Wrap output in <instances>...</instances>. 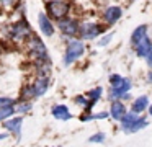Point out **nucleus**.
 <instances>
[{"mask_svg": "<svg viewBox=\"0 0 152 147\" xmlns=\"http://www.w3.org/2000/svg\"><path fill=\"white\" fill-rule=\"evenodd\" d=\"M69 3H66L64 0H53L48 2V13L56 20H62L69 13Z\"/></svg>", "mask_w": 152, "mask_h": 147, "instance_id": "obj_3", "label": "nucleus"}, {"mask_svg": "<svg viewBox=\"0 0 152 147\" xmlns=\"http://www.w3.org/2000/svg\"><path fill=\"white\" fill-rule=\"evenodd\" d=\"M38 23H39V28L43 31L44 36H53L54 34V26L51 23V20L48 18L46 13H39L38 15Z\"/></svg>", "mask_w": 152, "mask_h": 147, "instance_id": "obj_12", "label": "nucleus"}, {"mask_svg": "<svg viewBox=\"0 0 152 147\" xmlns=\"http://www.w3.org/2000/svg\"><path fill=\"white\" fill-rule=\"evenodd\" d=\"M149 126V121L145 119V118H142V116H139L137 119H136V123L132 124L131 127L128 129V132L126 134H131V132H137V131H141V129H144V127H147Z\"/></svg>", "mask_w": 152, "mask_h": 147, "instance_id": "obj_18", "label": "nucleus"}, {"mask_svg": "<svg viewBox=\"0 0 152 147\" xmlns=\"http://www.w3.org/2000/svg\"><path fill=\"white\" fill-rule=\"evenodd\" d=\"M126 114V106H124V103L123 101H119V100H113V103H111V108H110V116L113 118V119H121L123 116Z\"/></svg>", "mask_w": 152, "mask_h": 147, "instance_id": "obj_14", "label": "nucleus"}, {"mask_svg": "<svg viewBox=\"0 0 152 147\" xmlns=\"http://www.w3.org/2000/svg\"><path fill=\"white\" fill-rule=\"evenodd\" d=\"M51 113H53V116L56 118V119H61V121H69L70 118H72V114H70L69 108H67L66 105H54V106L51 108Z\"/></svg>", "mask_w": 152, "mask_h": 147, "instance_id": "obj_13", "label": "nucleus"}, {"mask_svg": "<svg viewBox=\"0 0 152 147\" xmlns=\"http://www.w3.org/2000/svg\"><path fill=\"white\" fill-rule=\"evenodd\" d=\"M145 59H147V65H149V67L152 69V52H151V54H149V56H147V57H145Z\"/></svg>", "mask_w": 152, "mask_h": 147, "instance_id": "obj_27", "label": "nucleus"}, {"mask_svg": "<svg viewBox=\"0 0 152 147\" xmlns=\"http://www.w3.org/2000/svg\"><path fill=\"white\" fill-rule=\"evenodd\" d=\"M21 124H23V118H20V116H12V118H8V119H5L4 121V127L8 131V132H13V134H20V131H21Z\"/></svg>", "mask_w": 152, "mask_h": 147, "instance_id": "obj_9", "label": "nucleus"}, {"mask_svg": "<svg viewBox=\"0 0 152 147\" xmlns=\"http://www.w3.org/2000/svg\"><path fill=\"white\" fill-rule=\"evenodd\" d=\"M137 118H139V113H136V111L128 113V111H126V114L121 118V119H119V121H121V129L124 131V132H128V129L136 123V119H137Z\"/></svg>", "mask_w": 152, "mask_h": 147, "instance_id": "obj_15", "label": "nucleus"}, {"mask_svg": "<svg viewBox=\"0 0 152 147\" xmlns=\"http://www.w3.org/2000/svg\"><path fill=\"white\" fill-rule=\"evenodd\" d=\"M110 83H111V88H110V97L113 100H119L123 98L126 93H129V90L132 88L131 78L128 77H121L118 74H111L110 75Z\"/></svg>", "mask_w": 152, "mask_h": 147, "instance_id": "obj_1", "label": "nucleus"}, {"mask_svg": "<svg viewBox=\"0 0 152 147\" xmlns=\"http://www.w3.org/2000/svg\"><path fill=\"white\" fill-rule=\"evenodd\" d=\"M59 29L62 31V34L67 36V38H74L75 34L80 33V26H79V23H77V20H74V18L59 20Z\"/></svg>", "mask_w": 152, "mask_h": 147, "instance_id": "obj_7", "label": "nucleus"}, {"mask_svg": "<svg viewBox=\"0 0 152 147\" xmlns=\"http://www.w3.org/2000/svg\"><path fill=\"white\" fill-rule=\"evenodd\" d=\"M145 36H147V25H141V26H137V28L132 31V34H131V42L132 44H137L141 39H144Z\"/></svg>", "mask_w": 152, "mask_h": 147, "instance_id": "obj_17", "label": "nucleus"}, {"mask_svg": "<svg viewBox=\"0 0 152 147\" xmlns=\"http://www.w3.org/2000/svg\"><path fill=\"white\" fill-rule=\"evenodd\" d=\"M0 3H2L5 8H12V7L17 3V0H0Z\"/></svg>", "mask_w": 152, "mask_h": 147, "instance_id": "obj_26", "label": "nucleus"}, {"mask_svg": "<svg viewBox=\"0 0 152 147\" xmlns=\"http://www.w3.org/2000/svg\"><path fill=\"white\" fill-rule=\"evenodd\" d=\"M90 142H103L105 140V134L103 132H98V134H93L92 137H90Z\"/></svg>", "mask_w": 152, "mask_h": 147, "instance_id": "obj_23", "label": "nucleus"}, {"mask_svg": "<svg viewBox=\"0 0 152 147\" xmlns=\"http://www.w3.org/2000/svg\"><path fill=\"white\" fill-rule=\"evenodd\" d=\"M28 49H30V52L34 56V59L49 57V56H48V51H46V46H44V42L41 41L39 36L31 34L30 38H28Z\"/></svg>", "mask_w": 152, "mask_h": 147, "instance_id": "obj_4", "label": "nucleus"}, {"mask_svg": "<svg viewBox=\"0 0 152 147\" xmlns=\"http://www.w3.org/2000/svg\"><path fill=\"white\" fill-rule=\"evenodd\" d=\"M149 114H151V116H152V105H151V106H149Z\"/></svg>", "mask_w": 152, "mask_h": 147, "instance_id": "obj_30", "label": "nucleus"}, {"mask_svg": "<svg viewBox=\"0 0 152 147\" xmlns=\"http://www.w3.org/2000/svg\"><path fill=\"white\" fill-rule=\"evenodd\" d=\"M85 98H87V95H85V97H80V95H79V97H75V98H74V101H75L77 105H83V106H87L88 100H85Z\"/></svg>", "mask_w": 152, "mask_h": 147, "instance_id": "obj_25", "label": "nucleus"}, {"mask_svg": "<svg viewBox=\"0 0 152 147\" xmlns=\"http://www.w3.org/2000/svg\"><path fill=\"white\" fill-rule=\"evenodd\" d=\"M134 49H136V54H137L139 57H147V56L152 52V41H151V38L145 36L144 39H141V41L134 46Z\"/></svg>", "mask_w": 152, "mask_h": 147, "instance_id": "obj_8", "label": "nucleus"}, {"mask_svg": "<svg viewBox=\"0 0 152 147\" xmlns=\"http://www.w3.org/2000/svg\"><path fill=\"white\" fill-rule=\"evenodd\" d=\"M85 52V46L79 39H72L66 48V54H64V65H70L72 62H75L77 59H80Z\"/></svg>", "mask_w": 152, "mask_h": 147, "instance_id": "obj_2", "label": "nucleus"}, {"mask_svg": "<svg viewBox=\"0 0 152 147\" xmlns=\"http://www.w3.org/2000/svg\"><path fill=\"white\" fill-rule=\"evenodd\" d=\"M147 80H149V82H152V70L149 72V75H147Z\"/></svg>", "mask_w": 152, "mask_h": 147, "instance_id": "obj_28", "label": "nucleus"}, {"mask_svg": "<svg viewBox=\"0 0 152 147\" xmlns=\"http://www.w3.org/2000/svg\"><path fill=\"white\" fill-rule=\"evenodd\" d=\"M102 93H103V88L96 87V88H93V90L87 91V98H88V101H92V103H96V100H100Z\"/></svg>", "mask_w": 152, "mask_h": 147, "instance_id": "obj_20", "label": "nucleus"}, {"mask_svg": "<svg viewBox=\"0 0 152 147\" xmlns=\"http://www.w3.org/2000/svg\"><path fill=\"white\" fill-rule=\"evenodd\" d=\"M31 110V103L26 100H21V103L17 106V113H28Z\"/></svg>", "mask_w": 152, "mask_h": 147, "instance_id": "obj_21", "label": "nucleus"}, {"mask_svg": "<svg viewBox=\"0 0 152 147\" xmlns=\"http://www.w3.org/2000/svg\"><path fill=\"white\" fill-rule=\"evenodd\" d=\"M7 137H8L7 134H0V140H2V139H7Z\"/></svg>", "mask_w": 152, "mask_h": 147, "instance_id": "obj_29", "label": "nucleus"}, {"mask_svg": "<svg viewBox=\"0 0 152 147\" xmlns=\"http://www.w3.org/2000/svg\"><path fill=\"white\" fill-rule=\"evenodd\" d=\"M121 16H123V10L119 8V7H108V8L105 10V13H103V18H105V21L108 23V25L116 23Z\"/></svg>", "mask_w": 152, "mask_h": 147, "instance_id": "obj_11", "label": "nucleus"}, {"mask_svg": "<svg viewBox=\"0 0 152 147\" xmlns=\"http://www.w3.org/2000/svg\"><path fill=\"white\" fill-rule=\"evenodd\" d=\"M49 2H53V0H49Z\"/></svg>", "mask_w": 152, "mask_h": 147, "instance_id": "obj_31", "label": "nucleus"}, {"mask_svg": "<svg viewBox=\"0 0 152 147\" xmlns=\"http://www.w3.org/2000/svg\"><path fill=\"white\" fill-rule=\"evenodd\" d=\"M102 31H103V26H100L98 23H93V21L83 23L80 26V36H82V39H87V41L95 39L96 36H100Z\"/></svg>", "mask_w": 152, "mask_h": 147, "instance_id": "obj_6", "label": "nucleus"}, {"mask_svg": "<svg viewBox=\"0 0 152 147\" xmlns=\"http://www.w3.org/2000/svg\"><path fill=\"white\" fill-rule=\"evenodd\" d=\"M15 113H17V108H15L13 105H10V106H4V108H0V121L8 119V118H12Z\"/></svg>", "mask_w": 152, "mask_h": 147, "instance_id": "obj_19", "label": "nucleus"}, {"mask_svg": "<svg viewBox=\"0 0 152 147\" xmlns=\"http://www.w3.org/2000/svg\"><path fill=\"white\" fill-rule=\"evenodd\" d=\"M48 88H49V78H48L46 75L38 77L36 80H34V83H33L34 97H41V95H44L48 91Z\"/></svg>", "mask_w": 152, "mask_h": 147, "instance_id": "obj_10", "label": "nucleus"}, {"mask_svg": "<svg viewBox=\"0 0 152 147\" xmlns=\"http://www.w3.org/2000/svg\"><path fill=\"white\" fill-rule=\"evenodd\" d=\"M10 34H12V38L17 39V41H25L26 38H30L31 29H30V25L26 23V20H20L18 23H15L10 28Z\"/></svg>", "mask_w": 152, "mask_h": 147, "instance_id": "obj_5", "label": "nucleus"}, {"mask_svg": "<svg viewBox=\"0 0 152 147\" xmlns=\"http://www.w3.org/2000/svg\"><path fill=\"white\" fill-rule=\"evenodd\" d=\"M111 38H113V34H111V33H108V34H105V36H103V38L98 41L100 48H103V46H106V44H108V42L111 41Z\"/></svg>", "mask_w": 152, "mask_h": 147, "instance_id": "obj_24", "label": "nucleus"}, {"mask_svg": "<svg viewBox=\"0 0 152 147\" xmlns=\"http://www.w3.org/2000/svg\"><path fill=\"white\" fill-rule=\"evenodd\" d=\"M10 105H15V100H12V98H8V97H0V108L10 106Z\"/></svg>", "mask_w": 152, "mask_h": 147, "instance_id": "obj_22", "label": "nucleus"}, {"mask_svg": "<svg viewBox=\"0 0 152 147\" xmlns=\"http://www.w3.org/2000/svg\"><path fill=\"white\" fill-rule=\"evenodd\" d=\"M147 106H149V98L145 97V95H141L139 98H136V100L132 101L131 110L136 111V113H142V111H144Z\"/></svg>", "mask_w": 152, "mask_h": 147, "instance_id": "obj_16", "label": "nucleus"}]
</instances>
